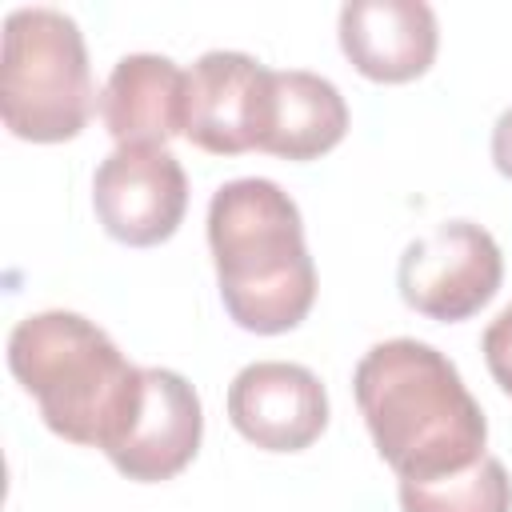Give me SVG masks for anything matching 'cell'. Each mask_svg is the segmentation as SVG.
<instances>
[{"instance_id":"obj_15","label":"cell","mask_w":512,"mask_h":512,"mask_svg":"<svg viewBox=\"0 0 512 512\" xmlns=\"http://www.w3.org/2000/svg\"><path fill=\"white\" fill-rule=\"evenodd\" d=\"M492 164L500 168V176L512 180V108H504L492 128Z\"/></svg>"},{"instance_id":"obj_7","label":"cell","mask_w":512,"mask_h":512,"mask_svg":"<svg viewBox=\"0 0 512 512\" xmlns=\"http://www.w3.org/2000/svg\"><path fill=\"white\" fill-rule=\"evenodd\" d=\"M204 436V412L196 388L172 368H144L140 400L128 428L104 448V456L128 480H172L192 464Z\"/></svg>"},{"instance_id":"obj_10","label":"cell","mask_w":512,"mask_h":512,"mask_svg":"<svg viewBox=\"0 0 512 512\" xmlns=\"http://www.w3.org/2000/svg\"><path fill=\"white\" fill-rule=\"evenodd\" d=\"M436 44V12L424 0H352L340 8V48L368 80L404 84L424 76Z\"/></svg>"},{"instance_id":"obj_4","label":"cell","mask_w":512,"mask_h":512,"mask_svg":"<svg viewBox=\"0 0 512 512\" xmlns=\"http://www.w3.org/2000/svg\"><path fill=\"white\" fill-rule=\"evenodd\" d=\"M92 72L80 24L60 8H16L4 20L0 116L32 144H60L92 116Z\"/></svg>"},{"instance_id":"obj_13","label":"cell","mask_w":512,"mask_h":512,"mask_svg":"<svg viewBox=\"0 0 512 512\" xmlns=\"http://www.w3.org/2000/svg\"><path fill=\"white\" fill-rule=\"evenodd\" d=\"M404 512H512V480L496 456L436 480H400Z\"/></svg>"},{"instance_id":"obj_9","label":"cell","mask_w":512,"mask_h":512,"mask_svg":"<svg viewBox=\"0 0 512 512\" xmlns=\"http://www.w3.org/2000/svg\"><path fill=\"white\" fill-rule=\"evenodd\" d=\"M268 72L248 52H204L188 72L184 136L216 156H240L260 140Z\"/></svg>"},{"instance_id":"obj_6","label":"cell","mask_w":512,"mask_h":512,"mask_svg":"<svg viewBox=\"0 0 512 512\" xmlns=\"http://www.w3.org/2000/svg\"><path fill=\"white\" fill-rule=\"evenodd\" d=\"M92 208L112 240L148 248L180 228L188 208V176L168 148L128 144L100 160Z\"/></svg>"},{"instance_id":"obj_2","label":"cell","mask_w":512,"mask_h":512,"mask_svg":"<svg viewBox=\"0 0 512 512\" xmlns=\"http://www.w3.org/2000/svg\"><path fill=\"white\" fill-rule=\"evenodd\" d=\"M208 248L228 316L256 336L296 328L316 300V264L304 244L296 200L244 176L216 188L208 204Z\"/></svg>"},{"instance_id":"obj_5","label":"cell","mask_w":512,"mask_h":512,"mask_svg":"<svg viewBox=\"0 0 512 512\" xmlns=\"http://www.w3.org/2000/svg\"><path fill=\"white\" fill-rule=\"evenodd\" d=\"M504 280V256L496 240L472 220H448L416 236L396 268V288L408 308L428 320L476 316Z\"/></svg>"},{"instance_id":"obj_1","label":"cell","mask_w":512,"mask_h":512,"mask_svg":"<svg viewBox=\"0 0 512 512\" xmlns=\"http://www.w3.org/2000/svg\"><path fill=\"white\" fill-rule=\"evenodd\" d=\"M352 392L380 460L400 480H436L484 456L488 420L476 396L456 364L424 340L372 344L356 364Z\"/></svg>"},{"instance_id":"obj_14","label":"cell","mask_w":512,"mask_h":512,"mask_svg":"<svg viewBox=\"0 0 512 512\" xmlns=\"http://www.w3.org/2000/svg\"><path fill=\"white\" fill-rule=\"evenodd\" d=\"M480 348H484V364H488L492 380L512 396V304L484 328Z\"/></svg>"},{"instance_id":"obj_12","label":"cell","mask_w":512,"mask_h":512,"mask_svg":"<svg viewBox=\"0 0 512 512\" xmlns=\"http://www.w3.org/2000/svg\"><path fill=\"white\" fill-rule=\"evenodd\" d=\"M344 132L348 104L332 80L304 68L268 72L256 152H272L284 160H316L332 152L344 140Z\"/></svg>"},{"instance_id":"obj_3","label":"cell","mask_w":512,"mask_h":512,"mask_svg":"<svg viewBox=\"0 0 512 512\" xmlns=\"http://www.w3.org/2000/svg\"><path fill=\"white\" fill-rule=\"evenodd\" d=\"M8 368L56 436L100 452L128 428L144 384V368L128 364L104 328L64 308L12 328Z\"/></svg>"},{"instance_id":"obj_8","label":"cell","mask_w":512,"mask_h":512,"mask_svg":"<svg viewBox=\"0 0 512 512\" xmlns=\"http://www.w3.org/2000/svg\"><path fill=\"white\" fill-rule=\"evenodd\" d=\"M228 416L264 452H300L328 428V392L304 364L256 360L228 384Z\"/></svg>"},{"instance_id":"obj_11","label":"cell","mask_w":512,"mask_h":512,"mask_svg":"<svg viewBox=\"0 0 512 512\" xmlns=\"http://www.w3.org/2000/svg\"><path fill=\"white\" fill-rule=\"evenodd\" d=\"M188 72L156 52H132L116 60L100 92V116L116 148L156 144L164 148L184 132Z\"/></svg>"}]
</instances>
